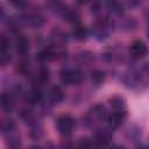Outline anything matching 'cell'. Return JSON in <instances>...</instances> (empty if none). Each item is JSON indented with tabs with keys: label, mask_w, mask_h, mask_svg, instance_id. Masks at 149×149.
<instances>
[{
	"label": "cell",
	"mask_w": 149,
	"mask_h": 149,
	"mask_svg": "<svg viewBox=\"0 0 149 149\" xmlns=\"http://www.w3.org/2000/svg\"><path fill=\"white\" fill-rule=\"evenodd\" d=\"M123 85L136 92H142L149 88V63L132 66L122 76Z\"/></svg>",
	"instance_id": "6da1fadb"
},
{
	"label": "cell",
	"mask_w": 149,
	"mask_h": 149,
	"mask_svg": "<svg viewBox=\"0 0 149 149\" xmlns=\"http://www.w3.org/2000/svg\"><path fill=\"white\" fill-rule=\"evenodd\" d=\"M107 116H108V111L106 106L102 104H95L84 115L83 123L85 125L86 128L94 130L104 126V123H106Z\"/></svg>",
	"instance_id": "7a4b0ae2"
},
{
	"label": "cell",
	"mask_w": 149,
	"mask_h": 149,
	"mask_svg": "<svg viewBox=\"0 0 149 149\" xmlns=\"http://www.w3.org/2000/svg\"><path fill=\"white\" fill-rule=\"evenodd\" d=\"M16 20L19 21V23L21 26H26L29 28H40L44 23L43 14L38 9H36L34 7H29V6L21 9Z\"/></svg>",
	"instance_id": "3957f363"
},
{
	"label": "cell",
	"mask_w": 149,
	"mask_h": 149,
	"mask_svg": "<svg viewBox=\"0 0 149 149\" xmlns=\"http://www.w3.org/2000/svg\"><path fill=\"white\" fill-rule=\"evenodd\" d=\"M113 27H114V23L109 17L95 19L90 28V34L94 40L102 42L111 36L113 31Z\"/></svg>",
	"instance_id": "277c9868"
},
{
	"label": "cell",
	"mask_w": 149,
	"mask_h": 149,
	"mask_svg": "<svg viewBox=\"0 0 149 149\" xmlns=\"http://www.w3.org/2000/svg\"><path fill=\"white\" fill-rule=\"evenodd\" d=\"M61 83L64 85H78L84 81L85 74L83 70L74 66H64L59 73Z\"/></svg>",
	"instance_id": "5b68a950"
},
{
	"label": "cell",
	"mask_w": 149,
	"mask_h": 149,
	"mask_svg": "<svg viewBox=\"0 0 149 149\" xmlns=\"http://www.w3.org/2000/svg\"><path fill=\"white\" fill-rule=\"evenodd\" d=\"M56 129L57 132L64 136V137H68L72 134V132L74 130V127H76V120L71 116V115H68V114H63V115H59L57 119H56Z\"/></svg>",
	"instance_id": "8992f818"
},
{
	"label": "cell",
	"mask_w": 149,
	"mask_h": 149,
	"mask_svg": "<svg viewBox=\"0 0 149 149\" xmlns=\"http://www.w3.org/2000/svg\"><path fill=\"white\" fill-rule=\"evenodd\" d=\"M112 137H113V129L106 125L94 129L92 140L95 147H106L111 143Z\"/></svg>",
	"instance_id": "52a82bcc"
},
{
	"label": "cell",
	"mask_w": 149,
	"mask_h": 149,
	"mask_svg": "<svg viewBox=\"0 0 149 149\" xmlns=\"http://www.w3.org/2000/svg\"><path fill=\"white\" fill-rule=\"evenodd\" d=\"M147 52H148V47L141 40L134 41L129 45V49H128V56L133 61H140V59H142L147 55Z\"/></svg>",
	"instance_id": "ba28073f"
},
{
	"label": "cell",
	"mask_w": 149,
	"mask_h": 149,
	"mask_svg": "<svg viewBox=\"0 0 149 149\" xmlns=\"http://www.w3.org/2000/svg\"><path fill=\"white\" fill-rule=\"evenodd\" d=\"M127 115V111H112L111 113H108L106 125L113 130H115L125 123Z\"/></svg>",
	"instance_id": "9c48e42d"
},
{
	"label": "cell",
	"mask_w": 149,
	"mask_h": 149,
	"mask_svg": "<svg viewBox=\"0 0 149 149\" xmlns=\"http://www.w3.org/2000/svg\"><path fill=\"white\" fill-rule=\"evenodd\" d=\"M12 59V54H10V41L6 35H1V41H0V63L1 66L5 68L6 65L9 64Z\"/></svg>",
	"instance_id": "30bf717a"
},
{
	"label": "cell",
	"mask_w": 149,
	"mask_h": 149,
	"mask_svg": "<svg viewBox=\"0 0 149 149\" xmlns=\"http://www.w3.org/2000/svg\"><path fill=\"white\" fill-rule=\"evenodd\" d=\"M107 15L112 19V16L121 17L123 16V3L120 0H102Z\"/></svg>",
	"instance_id": "8fae6325"
},
{
	"label": "cell",
	"mask_w": 149,
	"mask_h": 149,
	"mask_svg": "<svg viewBox=\"0 0 149 149\" xmlns=\"http://www.w3.org/2000/svg\"><path fill=\"white\" fill-rule=\"evenodd\" d=\"M90 28H87L85 24L77 22L73 23L72 29H71V37L77 41V42H85L87 41L88 36H90Z\"/></svg>",
	"instance_id": "7c38bea8"
},
{
	"label": "cell",
	"mask_w": 149,
	"mask_h": 149,
	"mask_svg": "<svg viewBox=\"0 0 149 149\" xmlns=\"http://www.w3.org/2000/svg\"><path fill=\"white\" fill-rule=\"evenodd\" d=\"M14 35H15V38H14L13 44H14L15 51L17 52V55L20 57L21 56H27V54L29 51V41H28V38L24 35L20 34V33L14 34Z\"/></svg>",
	"instance_id": "4fadbf2b"
},
{
	"label": "cell",
	"mask_w": 149,
	"mask_h": 149,
	"mask_svg": "<svg viewBox=\"0 0 149 149\" xmlns=\"http://www.w3.org/2000/svg\"><path fill=\"white\" fill-rule=\"evenodd\" d=\"M64 99V91L62 90L61 86L58 85H54L51 86L48 92H47V101L48 105H58L63 101Z\"/></svg>",
	"instance_id": "5bb4252c"
},
{
	"label": "cell",
	"mask_w": 149,
	"mask_h": 149,
	"mask_svg": "<svg viewBox=\"0 0 149 149\" xmlns=\"http://www.w3.org/2000/svg\"><path fill=\"white\" fill-rule=\"evenodd\" d=\"M2 135L5 136V141H6V144L10 148H17L21 146V136H20V133L17 132V128H13V129H9L7 132H3Z\"/></svg>",
	"instance_id": "9a60e30c"
},
{
	"label": "cell",
	"mask_w": 149,
	"mask_h": 149,
	"mask_svg": "<svg viewBox=\"0 0 149 149\" xmlns=\"http://www.w3.org/2000/svg\"><path fill=\"white\" fill-rule=\"evenodd\" d=\"M59 16H61L63 20H65V21H68V22H70V23H72V24L79 22V19H80L79 12H78L76 8H73V7H71V6H66V5H65L64 8L62 9Z\"/></svg>",
	"instance_id": "2e32d148"
},
{
	"label": "cell",
	"mask_w": 149,
	"mask_h": 149,
	"mask_svg": "<svg viewBox=\"0 0 149 149\" xmlns=\"http://www.w3.org/2000/svg\"><path fill=\"white\" fill-rule=\"evenodd\" d=\"M1 109L5 112V113H12L15 108V100L13 98V95L10 93H7V92H3L1 94Z\"/></svg>",
	"instance_id": "e0dca14e"
},
{
	"label": "cell",
	"mask_w": 149,
	"mask_h": 149,
	"mask_svg": "<svg viewBox=\"0 0 149 149\" xmlns=\"http://www.w3.org/2000/svg\"><path fill=\"white\" fill-rule=\"evenodd\" d=\"M108 105L112 111H127V104L123 97L112 95L108 98Z\"/></svg>",
	"instance_id": "ac0fdd59"
},
{
	"label": "cell",
	"mask_w": 149,
	"mask_h": 149,
	"mask_svg": "<svg viewBox=\"0 0 149 149\" xmlns=\"http://www.w3.org/2000/svg\"><path fill=\"white\" fill-rule=\"evenodd\" d=\"M105 72L101 71V70H93L90 74V79H91V83L94 85V86H101L104 83H105Z\"/></svg>",
	"instance_id": "d6986e66"
},
{
	"label": "cell",
	"mask_w": 149,
	"mask_h": 149,
	"mask_svg": "<svg viewBox=\"0 0 149 149\" xmlns=\"http://www.w3.org/2000/svg\"><path fill=\"white\" fill-rule=\"evenodd\" d=\"M7 1H8V3H9L12 7L17 8V9H20V10L28 6L27 0H7Z\"/></svg>",
	"instance_id": "ffe728a7"
},
{
	"label": "cell",
	"mask_w": 149,
	"mask_h": 149,
	"mask_svg": "<svg viewBox=\"0 0 149 149\" xmlns=\"http://www.w3.org/2000/svg\"><path fill=\"white\" fill-rule=\"evenodd\" d=\"M125 2L130 8H137L144 2V0H125Z\"/></svg>",
	"instance_id": "44dd1931"
},
{
	"label": "cell",
	"mask_w": 149,
	"mask_h": 149,
	"mask_svg": "<svg viewBox=\"0 0 149 149\" xmlns=\"http://www.w3.org/2000/svg\"><path fill=\"white\" fill-rule=\"evenodd\" d=\"M93 0H76V2L78 5H87V3H91Z\"/></svg>",
	"instance_id": "7402d4cb"
},
{
	"label": "cell",
	"mask_w": 149,
	"mask_h": 149,
	"mask_svg": "<svg viewBox=\"0 0 149 149\" xmlns=\"http://www.w3.org/2000/svg\"><path fill=\"white\" fill-rule=\"evenodd\" d=\"M147 37H148V38H149V29H148V30H147Z\"/></svg>",
	"instance_id": "603a6c76"
}]
</instances>
